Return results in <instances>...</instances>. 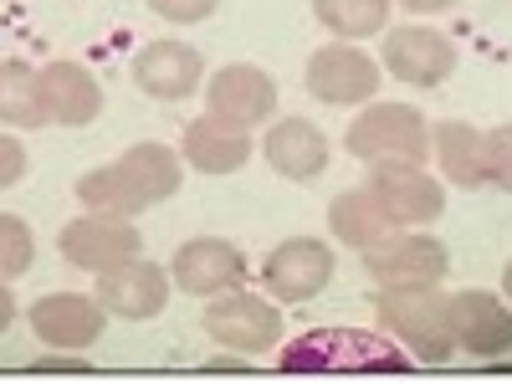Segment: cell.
I'll list each match as a JSON object with an SVG mask.
<instances>
[{"mask_svg": "<svg viewBox=\"0 0 512 384\" xmlns=\"http://www.w3.org/2000/svg\"><path fill=\"white\" fill-rule=\"evenodd\" d=\"M118 164V175L128 180V190L139 195V205H159V200H175L180 185H185V169L175 159V149H164V144H134Z\"/></svg>", "mask_w": 512, "mask_h": 384, "instance_id": "ffe728a7", "label": "cell"}, {"mask_svg": "<svg viewBox=\"0 0 512 384\" xmlns=\"http://www.w3.org/2000/svg\"><path fill=\"white\" fill-rule=\"evenodd\" d=\"M200 93H205V113L231 118V123H241V128H256L262 118H272V108H277V82H272V72L251 67V62L221 67Z\"/></svg>", "mask_w": 512, "mask_h": 384, "instance_id": "8fae6325", "label": "cell"}, {"mask_svg": "<svg viewBox=\"0 0 512 384\" xmlns=\"http://www.w3.org/2000/svg\"><path fill=\"white\" fill-rule=\"evenodd\" d=\"M328 231L344 241V246H354V251H369L384 236H395L400 226L390 221V210L379 205V195L364 185V190H344V195L328 205Z\"/></svg>", "mask_w": 512, "mask_h": 384, "instance_id": "44dd1931", "label": "cell"}, {"mask_svg": "<svg viewBox=\"0 0 512 384\" xmlns=\"http://www.w3.org/2000/svg\"><path fill=\"white\" fill-rule=\"evenodd\" d=\"M487 180L512 190V123H502V128L487 134Z\"/></svg>", "mask_w": 512, "mask_h": 384, "instance_id": "4316f807", "label": "cell"}, {"mask_svg": "<svg viewBox=\"0 0 512 384\" xmlns=\"http://www.w3.org/2000/svg\"><path fill=\"white\" fill-rule=\"evenodd\" d=\"M384 72L410 82V88H441L456 72V47L436 26H395L384 31Z\"/></svg>", "mask_w": 512, "mask_h": 384, "instance_id": "52a82bcc", "label": "cell"}, {"mask_svg": "<svg viewBox=\"0 0 512 384\" xmlns=\"http://www.w3.org/2000/svg\"><path fill=\"white\" fill-rule=\"evenodd\" d=\"M241 277H246V256L221 236H195L175 251V287L190 297H221L241 287Z\"/></svg>", "mask_w": 512, "mask_h": 384, "instance_id": "5bb4252c", "label": "cell"}, {"mask_svg": "<svg viewBox=\"0 0 512 384\" xmlns=\"http://www.w3.org/2000/svg\"><path fill=\"white\" fill-rule=\"evenodd\" d=\"M36 256V236L21 216H0V277H21Z\"/></svg>", "mask_w": 512, "mask_h": 384, "instance_id": "484cf974", "label": "cell"}, {"mask_svg": "<svg viewBox=\"0 0 512 384\" xmlns=\"http://www.w3.org/2000/svg\"><path fill=\"white\" fill-rule=\"evenodd\" d=\"M328 277H333V251H328V241H318V236H292V241H282V246L267 256V272H262L267 292L282 297V303H313V297L328 287Z\"/></svg>", "mask_w": 512, "mask_h": 384, "instance_id": "30bf717a", "label": "cell"}, {"mask_svg": "<svg viewBox=\"0 0 512 384\" xmlns=\"http://www.w3.org/2000/svg\"><path fill=\"white\" fill-rule=\"evenodd\" d=\"M400 374L405 359L374 333L359 328H318L282 349V374Z\"/></svg>", "mask_w": 512, "mask_h": 384, "instance_id": "7a4b0ae2", "label": "cell"}, {"mask_svg": "<svg viewBox=\"0 0 512 384\" xmlns=\"http://www.w3.org/2000/svg\"><path fill=\"white\" fill-rule=\"evenodd\" d=\"M379 323L390 328L420 364H446L456 354V318L451 297L431 287H379L374 292Z\"/></svg>", "mask_w": 512, "mask_h": 384, "instance_id": "6da1fadb", "label": "cell"}, {"mask_svg": "<svg viewBox=\"0 0 512 384\" xmlns=\"http://www.w3.org/2000/svg\"><path fill=\"white\" fill-rule=\"evenodd\" d=\"M134 82L159 103H185L190 93H200L205 62H200L195 47H185V41H149L134 57Z\"/></svg>", "mask_w": 512, "mask_h": 384, "instance_id": "2e32d148", "label": "cell"}, {"mask_svg": "<svg viewBox=\"0 0 512 384\" xmlns=\"http://www.w3.org/2000/svg\"><path fill=\"white\" fill-rule=\"evenodd\" d=\"M308 93L328 108H359L379 93V62L359 47H318L308 57Z\"/></svg>", "mask_w": 512, "mask_h": 384, "instance_id": "ba28073f", "label": "cell"}, {"mask_svg": "<svg viewBox=\"0 0 512 384\" xmlns=\"http://www.w3.org/2000/svg\"><path fill=\"white\" fill-rule=\"evenodd\" d=\"M0 123L6 128H41L47 123L41 72L31 62H0Z\"/></svg>", "mask_w": 512, "mask_h": 384, "instance_id": "603a6c76", "label": "cell"}, {"mask_svg": "<svg viewBox=\"0 0 512 384\" xmlns=\"http://www.w3.org/2000/svg\"><path fill=\"white\" fill-rule=\"evenodd\" d=\"M77 200L88 210H103V216H139V195L128 190V180L118 175V164H103V169H88L77 180Z\"/></svg>", "mask_w": 512, "mask_h": 384, "instance_id": "d4e9b609", "label": "cell"}, {"mask_svg": "<svg viewBox=\"0 0 512 384\" xmlns=\"http://www.w3.org/2000/svg\"><path fill=\"white\" fill-rule=\"evenodd\" d=\"M344 149L359 164H425L431 154V123L410 103H369L344 134Z\"/></svg>", "mask_w": 512, "mask_h": 384, "instance_id": "3957f363", "label": "cell"}, {"mask_svg": "<svg viewBox=\"0 0 512 384\" xmlns=\"http://www.w3.org/2000/svg\"><path fill=\"white\" fill-rule=\"evenodd\" d=\"M216 6H221V0H149V11H154L159 21H175V26H195V21H205Z\"/></svg>", "mask_w": 512, "mask_h": 384, "instance_id": "83f0119b", "label": "cell"}, {"mask_svg": "<svg viewBox=\"0 0 512 384\" xmlns=\"http://www.w3.org/2000/svg\"><path fill=\"white\" fill-rule=\"evenodd\" d=\"M185 164L200 169V175H236V169L251 159V134L231 118L205 113L195 123H185V144H180Z\"/></svg>", "mask_w": 512, "mask_h": 384, "instance_id": "ac0fdd59", "label": "cell"}, {"mask_svg": "<svg viewBox=\"0 0 512 384\" xmlns=\"http://www.w3.org/2000/svg\"><path fill=\"white\" fill-rule=\"evenodd\" d=\"M390 11L395 0H313V16L338 41H364V36L390 31Z\"/></svg>", "mask_w": 512, "mask_h": 384, "instance_id": "cb8c5ba5", "label": "cell"}, {"mask_svg": "<svg viewBox=\"0 0 512 384\" xmlns=\"http://www.w3.org/2000/svg\"><path fill=\"white\" fill-rule=\"evenodd\" d=\"M41 103H47V123L82 128L103 113V88L82 62H52L41 67Z\"/></svg>", "mask_w": 512, "mask_h": 384, "instance_id": "d6986e66", "label": "cell"}, {"mask_svg": "<svg viewBox=\"0 0 512 384\" xmlns=\"http://www.w3.org/2000/svg\"><path fill=\"white\" fill-rule=\"evenodd\" d=\"M57 246H62V256L77 272H93V277H103V272H113L123 262H134V256L144 251L139 226L128 216H103V210H88V216L67 221Z\"/></svg>", "mask_w": 512, "mask_h": 384, "instance_id": "277c9868", "label": "cell"}, {"mask_svg": "<svg viewBox=\"0 0 512 384\" xmlns=\"http://www.w3.org/2000/svg\"><path fill=\"white\" fill-rule=\"evenodd\" d=\"M103 303H93V297H82V292H47L41 303L31 308V333L41 338L47 349H93L98 338H103Z\"/></svg>", "mask_w": 512, "mask_h": 384, "instance_id": "7c38bea8", "label": "cell"}, {"mask_svg": "<svg viewBox=\"0 0 512 384\" xmlns=\"http://www.w3.org/2000/svg\"><path fill=\"white\" fill-rule=\"evenodd\" d=\"M395 6H405V11H415V16H441V11L461 6V0H395Z\"/></svg>", "mask_w": 512, "mask_h": 384, "instance_id": "4dcf8cb0", "label": "cell"}, {"mask_svg": "<svg viewBox=\"0 0 512 384\" xmlns=\"http://www.w3.org/2000/svg\"><path fill=\"white\" fill-rule=\"evenodd\" d=\"M26 180V144L11 139V134H0V190H11Z\"/></svg>", "mask_w": 512, "mask_h": 384, "instance_id": "f1b7e54d", "label": "cell"}, {"mask_svg": "<svg viewBox=\"0 0 512 384\" xmlns=\"http://www.w3.org/2000/svg\"><path fill=\"white\" fill-rule=\"evenodd\" d=\"M502 292H507V303H512V262H507V272H502Z\"/></svg>", "mask_w": 512, "mask_h": 384, "instance_id": "d6a6232c", "label": "cell"}, {"mask_svg": "<svg viewBox=\"0 0 512 384\" xmlns=\"http://www.w3.org/2000/svg\"><path fill=\"white\" fill-rule=\"evenodd\" d=\"M98 303L113 318L144 323V318L164 313V303H169V272L144 262V256H134V262H123V267L98 277Z\"/></svg>", "mask_w": 512, "mask_h": 384, "instance_id": "4fadbf2b", "label": "cell"}, {"mask_svg": "<svg viewBox=\"0 0 512 384\" xmlns=\"http://www.w3.org/2000/svg\"><path fill=\"white\" fill-rule=\"evenodd\" d=\"M451 318H456V349L472 359H502L512 349V308L497 292H456L451 297Z\"/></svg>", "mask_w": 512, "mask_h": 384, "instance_id": "9a60e30c", "label": "cell"}, {"mask_svg": "<svg viewBox=\"0 0 512 384\" xmlns=\"http://www.w3.org/2000/svg\"><path fill=\"white\" fill-rule=\"evenodd\" d=\"M205 333L216 338L221 349H231V354H267V349H277V338H282V313L267 303V297L231 287L221 297H210Z\"/></svg>", "mask_w": 512, "mask_h": 384, "instance_id": "5b68a950", "label": "cell"}, {"mask_svg": "<svg viewBox=\"0 0 512 384\" xmlns=\"http://www.w3.org/2000/svg\"><path fill=\"white\" fill-rule=\"evenodd\" d=\"M436 159L446 169V180L461 185V190H477L487 185V134L472 123H436Z\"/></svg>", "mask_w": 512, "mask_h": 384, "instance_id": "7402d4cb", "label": "cell"}, {"mask_svg": "<svg viewBox=\"0 0 512 384\" xmlns=\"http://www.w3.org/2000/svg\"><path fill=\"white\" fill-rule=\"evenodd\" d=\"M369 190L379 195V205L390 210L395 226H431L446 210V190L441 180H431L420 164H374L369 169Z\"/></svg>", "mask_w": 512, "mask_h": 384, "instance_id": "9c48e42d", "label": "cell"}, {"mask_svg": "<svg viewBox=\"0 0 512 384\" xmlns=\"http://www.w3.org/2000/svg\"><path fill=\"white\" fill-rule=\"evenodd\" d=\"M364 272L379 287H431L446 277V246L420 231H395L364 251Z\"/></svg>", "mask_w": 512, "mask_h": 384, "instance_id": "8992f818", "label": "cell"}, {"mask_svg": "<svg viewBox=\"0 0 512 384\" xmlns=\"http://www.w3.org/2000/svg\"><path fill=\"white\" fill-rule=\"evenodd\" d=\"M11 318H16V292L6 287V277H0V333L11 328Z\"/></svg>", "mask_w": 512, "mask_h": 384, "instance_id": "1f68e13d", "label": "cell"}, {"mask_svg": "<svg viewBox=\"0 0 512 384\" xmlns=\"http://www.w3.org/2000/svg\"><path fill=\"white\" fill-rule=\"evenodd\" d=\"M31 369H36V374H82L88 364H82V359H67V349H52L47 359H36Z\"/></svg>", "mask_w": 512, "mask_h": 384, "instance_id": "f546056e", "label": "cell"}, {"mask_svg": "<svg viewBox=\"0 0 512 384\" xmlns=\"http://www.w3.org/2000/svg\"><path fill=\"white\" fill-rule=\"evenodd\" d=\"M262 154H267V164L277 169V175L292 180V185H313L328 169V139H323V128L308 123V118H277L267 128Z\"/></svg>", "mask_w": 512, "mask_h": 384, "instance_id": "e0dca14e", "label": "cell"}]
</instances>
